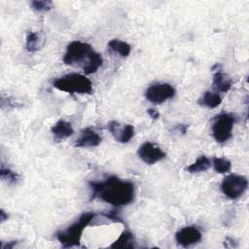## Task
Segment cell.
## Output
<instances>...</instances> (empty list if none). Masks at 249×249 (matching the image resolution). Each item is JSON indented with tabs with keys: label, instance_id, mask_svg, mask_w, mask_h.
<instances>
[{
	"label": "cell",
	"instance_id": "obj_13",
	"mask_svg": "<svg viewBox=\"0 0 249 249\" xmlns=\"http://www.w3.org/2000/svg\"><path fill=\"white\" fill-rule=\"evenodd\" d=\"M52 133L53 135V139L55 141H62L68 137H70L74 133V129L72 124L64 120L57 121L52 126Z\"/></svg>",
	"mask_w": 249,
	"mask_h": 249
},
{
	"label": "cell",
	"instance_id": "obj_17",
	"mask_svg": "<svg viewBox=\"0 0 249 249\" xmlns=\"http://www.w3.org/2000/svg\"><path fill=\"white\" fill-rule=\"evenodd\" d=\"M211 166V160L206 156H199L193 163L186 167V170L190 173H199L207 170Z\"/></svg>",
	"mask_w": 249,
	"mask_h": 249
},
{
	"label": "cell",
	"instance_id": "obj_1",
	"mask_svg": "<svg viewBox=\"0 0 249 249\" xmlns=\"http://www.w3.org/2000/svg\"><path fill=\"white\" fill-rule=\"evenodd\" d=\"M91 199L99 198L116 207L130 204L135 196L134 184L110 175L101 181H89Z\"/></svg>",
	"mask_w": 249,
	"mask_h": 249
},
{
	"label": "cell",
	"instance_id": "obj_3",
	"mask_svg": "<svg viewBox=\"0 0 249 249\" xmlns=\"http://www.w3.org/2000/svg\"><path fill=\"white\" fill-rule=\"evenodd\" d=\"M96 214L90 211L84 212L80 217L66 229L56 231L55 237L63 247H74L80 245L84 230L91 223Z\"/></svg>",
	"mask_w": 249,
	"mask_h": 249
},
{
	"label": "cell",
	"instance_id": "obj_4",
	"mask_svg": "<svg viewBox=\"0 0 249 249\" xmlns=\"http://www.w3.org/2000/svg\"><path fill=\"white\" fill-rule=\"evenodd\" d=\"M53 87L71 94H90L93 90L91 81L80 73H69L56 78L53 81Z\"/></svg>",
	"mask_w": 249,
	"mask_h": 249
},
{
	"label": "cell",
	"instance_id": "obj_19",
	"mask_svg": "<svg viewBox=\"0 0 249 249\" xmlns=\"http://www.w3.org/2000/svg\"><path fill=\"white\" fill-rule=\"evenodd\" d=\"M40 48V37L36 32L28 31L26 34V41H25V49L29 53H33L38 51Z\"/></svg>",
	"mask_w": 249,
	"mask_h": 249
},
{
	"label": "cell",
	"instance_id": "obj_9",
	"mask_svg": "<svg viewBox=\"0 0 249 249\" xmlns=\"http://www.w3.org/2000/svg\"><path fill=\"white\" fill-rule=\"evenodd\" d=\"M201 231L195 226L184 227L179 230L175 234V239L177 243L183 247H189L191 245L196 244L201 240Z\"/></svg>",
	"mask_w": 249,
	"mask_h": 249
},
{
	"label": "cell",
	"instance_id": "obj_14",
	"mask_svg": "<svg viewBox=\"0 0 249 249\" xmlns=\"http://www.w3.org/2000/svg\"><path fill=\"white\" fill-rule=\"evenodd\" d=\"M108 51L111 53L117 54L120 57H127L131 52V47L128 43L119 40V39H112L108 42Z\"/></svg>",
	"mask_w": 249,
	"mask_h": 249
},
{
	"label": "cell",
	"instance_id": "obj_20",
	"mask_svg": "<svg viewBox=\"0 0 249 249\" xmlns=\"http://www.w3.org/2000/svg\"><path fill=\"white\" fill-rule=\"evenodd\" d=\"M0 177L4 182H6L9 185L17 184L18 181V178H19L18 173L11 170L10 168L4 167L3 165L1 166V169H0Z\"/></svg>",
	"mask_w": 249,
	"mask_h": 249
},
{
	"label": "cell",
	"instance_id": "obj_18",
	"mask_svg": "<svg viewBox=\"0 0 249 249\" xmlns=\"http://www.w3.org/2000/svg\"><path fill=\"white\" fill-rule=\"evenodd\" d=\"M211 164L213 165L214 170L217 173H228L231 169V162L230 160L226 158H221V157H214L211 160Z\"/></svg>",
	"mask_w": 249,
	"mask_h": 249
},
{
	"label": "cell",
	"instance_id": "obj_16",
	"mask_svg": "<svg viewBox=\"0 0 249 249\" xmlns=\"http://www.w3.org/2000/svg\"><path fill=\"white\" fill-rule=\"evenodd\" d=\"M134 235L128 230L123 231L118 239H116L111 245V248H133L134 247Z\"/></svg>",
	"mask_w": 249,
	"mask_h": 249
},
{
	"label": "cell",
	"instance_id": "obj_15",
	"mask_svg": "<svg viewBox=\"0 0 249 249\" xmlns=\"http://www.w3.org/2000/svg\"><path fill=\"white\" fill-rule=\"evenodd\" d=\"M222 103L221 95L216 91H205L198 99V104L209 109L218 107Z\"/></svg>",
	"mask_w": 249,
	"mask_h": 249
},
{
	"label": "cell",
	"instance_id": "obj_22",
	"mask_svg": "<svg viewBox=\"0 0 249 249\" xmlns=\"http://www.w3.org/2000/svg\"><path fill=\"white\" fill-rule=\"evenodd\" d=\"M147 113L153 120H158L160 118V112L155 108H149L147 110Z\"/></svg>",
	"mask_w": 249,
	"mask_h": 249
},
{
	"label": "cell",
	"instance_id": "obj_11",
	"mask_svg": "<svg viewBox=\"0 0 249 249\" xmlns=\"http://www.w3.org/2000/svg\"><path fill=\"white\" fill-rule=\"evenodd\" d=\"M102 141V137L91 127H86L81 131L80 136L76 139L75 146L78 148L96 147Z\"/></svg>",
	"mask_w": 249,
	"mask_h": 249
},
{
	"label": "cell",
	"instance_id": "obj_23",
	"mask_svg": "<svg viewBox=\"0 0 249 249\" xmlns=\"http://www.w3.org/2000/svg\"><path fill=\"white\" fill-rule=\"evenodd\" d=\"M187 125L186 124H178L177 125V129L180 131V132H182V134H185L186 133V131H187Z\"/></svg>",
	"mask_w": 249,
	"mask_h": 249
},
{
	"label": "cell",
	"instance_id": "obj_6",
	"mask_svg": "<svg viewBox=\"0 0 249 249\" xmlns=\"http://www.w3.org/2000/svg\"><path fill=\"white\" fill-rule=\"evenodd\" d=\"M248 180L245 176L237 174H229L221 183L222 193L230 199H237L246 192Z\"/></svg>",
	"mask_w": 249,
	"mask_h": 249
},
{
	"label": "cell",
	"instance_id": "obj_24",
	"mask_svg": "<svg viewBox=\"0 0 249 249\" xmlns=\"http://www.w3.org/2000/svg\"><path fill=\"white\" fill-rule=\"evenodd\" d=\"M15 244H17V241L16 240H13V241H11V242H9V243H7L6 245H2V248L3 249H6V248H8V249H12L13 247H14V245Z\"/></svg>",
	"mask_w": 249,
	"mask_h": 249
},
{
	"label": "cell",
	"instance_id": "obj_2",
	"mask_svg": "<svg viewBox=\"0 0 249 249\" xmlns=\"http://www.w3.org/2000/svg\"><path fill=\"white\" fill-rule=\"evenodd\" d=\"M63 62L70 66H80L86 75H90L102 66L103 58L100 53L92 50L89 44L73 41L66 48Z\"/></svg>",
	"mask_w": 249,
	"mask_h": 249
},
{
	"label": "cell",
	"instance_id": "obj_8",
	"mask_svg": "<svg viewBox=\"0 0 249 249\" xmlns=\"http://www.w3.org/2000/svg\"><path fill=\"white\" fill-rule=\"evenodd\" d=\"M138 157L147 164H155L165 158V153L153 142H144L137 150Z\"/></svg>",
	"mask_w": 249,
	"mask_h": 249
},
{
	"label": "cell",
	"instance_id": "obj_7",
	"mask_svg": "<svg viewBox=\"0 0 249 249\" xmlns=\"http://www.w3.org/2000/svg\"><path fill=\"white\" fill-rule=\"evenodd\" d=\"M176 93L175 89L167 83H156L145 90V97L153 104H161L171 99Z\"/></svg>",
	"mask_w": 249,
	"mask_h": 249
},
{
	"label": "cell",
	"instance_id": "obj_25",
	"mask_svg": "<svg viewBox=\"0 0 249 249\" xmlns=\"http://www.w3.org/2000/svg\"><path fill=\"white\" fill-rule=\"evenodd\" d=\"M0 213H1V216H0V222H1V223H3L5 220H7V219H8V214H6V213H5V211H4L3 209H1Z\"/></svg>",
	"mask_w": 249,
	"mask_h": 249
},
{
	"label": "cell",
	"instance_id": "obj_5",
	"mask_svg": "<svg viewBox=\"0 0 249 249\" xmlns=\"http://www.w3.org/2000/svg\"><path fill=\"white\" fill-rule=\"evenodd\" d=\"M235 117L230 113H221L214 118L211 130L213 138L218 143L227 142L232 135Z\"/></svg>",
	"mask_w": 249,
	"mask_h": 249
},
{
	"label": "cell",
	"instance_id": "obj_12",
	"mask_svg": "<svg viewBox=\"0 0 249 249\" xmlns=\"http://www.w3.org/2000/svg\"><path fill=\"white\" fill-rule=\"evenodd\" d=\"M216 64L218 69L212 68V70L214 71L213 82H212L213 88L220 92H228L232 87V81L231 78H229L227 74L223 72L222 65L218 63Z\"/></svg>",
	"mask_w": 249,
	"mask_h": 249
},
{
	"label": "cell",
	"instance_id": "obj_10",
	"mask_svg": "<svg viewBox=\"0 0 249 249\" xmlns=\"http://www.w3.org/2000/svg\"><path fill=\"white\" fill-rule=\"evenodd\" d=\"M107 126L108 130L112 133L116 140L121 143H127L134 136V126L132 124H126L122 127L118 122L112 121Z\"/></svg>",
	"mask_w": 249,
	"mask_h": 249
},
{
	"label": "cell",
	"instance_id": "obj_21",
	"mask_svg": "<svg viewBox=\"0 0 249 249\" xmlns=\"http://www.w3.org/2000/svg\"><path fill=\"white\" fill-rule=\"evenodd\" d=\"M30 6L33 10L37 12H47L50 11L53 7V2L50 0H34L31 1Z\"/></svg>",
	"mask_w": 249,
	"mask_h": 249
}]
</instances>
